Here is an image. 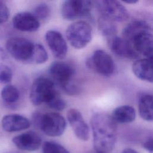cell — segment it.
Instances as JSON below:
<instances>
[{
	"label": "cell",
	"instance_id": "obj_1",
	"mask_svg": "<svg viewBox=\"0 0 153 153\" xmlns=\"http://www.w3.org/2000/svg\"><path fill=\"white\" fill-rule=\"evenodd\" d=\"M91 126L95 151L109 153L117 141L116 123L111 116L105 113H97L91 117Z\"/></svg>",
	"mask_w": 153,
	"mask_h": 153
},
{
	"label": "cell",
	"instance_id": "obj_2",
	"mask_svg": "<svg viewBox=\"0 0 153 153\" xmlns=\"http://www.w3.org/2000/svg\"><path fill=\"white\" fill-rule=\"evenodd\" d=\"M32 122L35 126L51 137L61 136L66 127L65 119L57 112H35L32 115Z\"/></svg>",
	"mask_w": 153,
	"mask_h": 153
},
{
	"label": "cell",
	"instance_id": "obj_3",
	"mask_svg": "<svg viewBox=\"0 0 153 153\" xmlns=\"http://www.w3.org/2000/svg\"><path fill=\"white\" fill-rule=\"evenodd\" d=\"M58 94L52 81L47 78L40 76L33 81L29 97L32 104L38 106L42 103L47 104Z\"/></svg>",
	"mask_w": 153,
	"mask_h": 153
},
{
	"label": "cell",
	"instance_id": "obj_4",
	"mask_svg": "<svg viewBox=\"0 0 153 153\" xmlns=\"http://www.w3.org/2000/svg\"><path fill=\"white\" fill-rule=\"evenodd\" d=\"M66 36L72 47L76 49L83 48L91 40V26L85 21L75 22L68 27Z\"/></svg>",
	"mask_w": 153,
	"mask_h": 153
},
{
	"label": "cell",
	"instance_id": "obj_5",
	"mask_svg": "<svg viewBox=\"0 0 153 153\" xmlns=\"http://www.w3.org/2000/svg\"><path fill=\"white\" fill-rule=\"evenodd\" d=\"M5 47L10 54L16 60L30 63L35 44L25 38L13 37L7 41Z\"/></svg>",
	"mask_w": 153,
	"mask_h": 153
},
{
	"label": "cell",
	"instance_id": "obj_6",
	"mask_svg": "<svg viewBox=\"0 0 153 153\" xmlns=\"http://www.w3.org/2000/svg\"><path fill=\"white\" fill-rule=\"evenodd\" d=\"M95 6L101 16H105L114 22H124L129 16V13L126 8L118 1H97L95 2Z\"/></svg>",
	"mask_w": 153,
	"mask_h": 153
},
{
	"label": "cell",
	"instance_id": "obj_7",
	"mask_svg": "<svg viewBox=\"0 0 153 153\" xmlns=\"http://www.w3.org/2000/svg\"><path fill=\"white\" fill-rule=\"evenodd\" d=\"M93 6V3L91 1L68 0L62 5L61 14L64 19L73 20L88 16Z\"/></svg>",
	"mask_w": 153,
	"mask_h": 153
},
{
	"label": "cell",
	"instance_id": "obj_8",
	"mask_svg": "<svg viewBox=\"0 0 153 153\" xmlns=\"http://www.w3.org/2000/svg\"><path fill=\"white\" fill-rule=\"evenodd\" d=\"M86 65L89 68L105 76H110L114 72L113 59L109 54L102 50L95 51L92 56L87 59Z\"/></svg>",
	"mask_w": 153,
	"mask_h": 153
},
{
	"label": "cell",
	"instance_id": "obj_9",
	"mask_svg": "<svg viewBox=\"0 0 153 153\" xmlns=\"http://www.w3.org/2000/svg\"><path fill=\"white\" fill-rule=\"evenodd\" d=\"M48 72L53 79L63 87L71 82L74 74V69L72 65L66 62L55 61L50 65Z\"/></svg>",
	"mask_w": 153,
	"mask_h": 153
},
{
	"label": "cell",
	"instance_id": "obj_10",
	"mask_svg": "<svg viewBox=\"0 0 153 153\" xmlns=\"http://www.w3.org/2000/svg\"><path fill=\"white\" fill-rule=\"evenodd\" d=\"M106 41L111 50L120 57L134 59L139 56L133 45L124 38L117 35Z\"/></svg>",
	"mask_w": 153,
	"mask_h": 153
},
{
	"label": "cell",
	"instance_id": "obj_11",
	"mask_svg": "<svg viewBox=\"0 0 153 153\" xmlns=\"http://www.w3.org/2000/svg\"><path fill=\"white\" fill-rule=\"evenodd\" d=\"M67 118L75 136L81 140H87L90 129L81 113L76 109H70L67 112Z\"/></svg>",
	"mask_w": 153,
	"mask_h": 153
},
{
	"label": "cell",
	"instance_id": "obj_12",
	"mask_svg": "<svg viewBox=\"0 0 153 153\" xmlns=\"http://www.w3.org/2000/svg\"><path fill=\"white\" fill-rule=\"evenodd\" d=\"M45 38L54 56L59 59H64L68 52V45L61 33L50 30L46 32Z\"/></svg>",
	"mask_w": 153,
	"mask_h": 153
},
{
	"label": "cell",
	"instance_id": "obj_13",
	"mask_svg": "<svg viewBox=\"0 0 153 153\" xmlns=\"http://www.w3.org/2000/svg\"><path fill=\"white\" fill-rule=\"evenodd\" d=\"M12 141L20 150L34 151L39 148L42 139L36 132L29 131L16 136L13 138Z\"/></svg>",
	"mask_w": 153,
	"mask_h": 153
},
{
	"label": "cell",
	"instance_id": "obj_14",
	"mask_svg": "<svg viewBox=\"0 0 153 153\" xmlns=\"http://www.w3.org/2000/svg\"><path fill=\"white\" fill-rule=\"evenodd\" d=\"M13 25L14 27L20 31L35 32L39 29L40 23L33 14L29 12H20L13 17Z\"/></svg>",
	"mask_w": 153,
	"mask_h": 153
},
{
	"label": "cell",
	"instance_id": "obj_15",
	"mask_svg": "<svg viewBox=\"0 0 153 153\" xmlns=\"http://www.w3.org/2000/svg\"><path fill=\"white\" fill-rule=\"evenodd\" d=\"M1 126L7 132H15L28 128L30 126V122L21 115L10 114L2 118Z\"/></svg>",
	"mask_w": 153,
	"mask_h": 153
},
{
	"label": "cell",
	"instance_id": "obj_16",
	"mask_svg": "<svg viewBox=\"0 0 153 153\" xmlns=\"http://www.w3.org/2000/svg\"><path fill=\"white\" fill-rule=\"evenodd\" d=\"M151 29L152 27L147 21L142 19H136L130 22L124 27L123 30V38L131 44L136 36L144 32H150Z\"/></svg>",
	"mask_w": 153,
	"mask_h": 153
},
{
	"label": "cell",
	"instance_id": "obj_17",
	"mask_svg": "<svg viewBox=\"0 0 153 153\" xmlns=\"http://www.w3.org/2000/svg\"><path fill=\"white\" fill-rule=\"evenodd\" d=\"M132 71L140 79L153 82V64L148 59L136 60L132 65Z\"/></svg>",
	"mask_w": 153,
	"mask_h": 153
},
{
	"label": "cell",
	"instance_id": "obj_18",
	"mask_svg": "<svg viewBox=\"0 0 153 153\" xmlns=\"http://www.w3.org/2000/svg\"><path fill=\"white\" fill-rule=\"evenodd\" d=\"M138 54L148 57L153 51V34L144 32L136 36L131 42Z\"/></svg>",
	"mask_w": 153,
	"mask_h": 153
},
{
	"label": "cell",
	"instance_id": "obj_19",
	"mask_svg": "<svg viewBox=\"0 0 153 153\" xmlns=\"http://www.w3.org/2000/svg\"><path fill=\"white\" fill-rule=\"evenodd\" d=\"M111 117L115 123L121 124L133 122L136 118V111L130 105H123L114 109Z\"/></svg>",
	"mask_w": 153,
	"mask_h": 153
},
{
	"label": "cell",
	"instance_id": "obj_20",
	"mask_svg": "<svg viewBox=\"0 0 153 153\" xmlns=\"http://www.w3.org/2000/svg\"><path fill=\"white\" fill-rule=\"evenodd\" d=\"M139 112L140 117L146 121H153V95H142L139 100Z\"/></svg>",
	"mask_w": 153,
	"mask_h": 153
},
{
	"label": "cell",
	"instance_id": "obj_21",
	"mask_svg": "<svg viewBox=\"0 0 153 153\" xmlns=\"http://www.w3.org/2000/svg\"><path fill=\"white\" fill-rule=\"evenodd\" d=\"M114 22L103 16H101L98 20L99 29L106 40L117 36V29Z\"/></svg>",
	"mask_w": 153,
	"mask_h": 153
},
{
	"label": "cell",
	"instance_id": "obj_22",
	"mask_svg": "<svg viewBox=\"0 0 153 153\" xmlns=\"http://www.w3.org/2000/svg\"><path fill=\"white\" fill-rule=\"evenodd\" d=\"M2 100L8 103H13L17 102L20 96L19 91L13 85H7L3 87L1 92Z\"/></svg>",
	"mask_w": 153,
	"mask_h": 153
},
{
	"label": "cell",
	"instance_id": "obj_23",
	"mask_svg": "<svg viewBox=\"0 0 153 153\" xmlns=\"http://www.w3.org/2000/svg\"><path fill=\"white\" fill-rule=\"evenodd\" d=\"M48 56L44 47L39 44H35L34 52L30 63L42 64L47 62Z\"/></svg>",
	"mask_w": 153,
	"mask_h": 153
},
{
	"label": "cell",
	"instance_id": "obj_24",
	"mask_svg": "<svg viewBox=\"0 0 153 153\" xmlns=\"http://www.w3.org/2000/svg\"><path fill=\"white\" fill-rule=\"evenodd\" d=\"M43 153H69V151L60 144L53 142H45L42 145Z\"/></svg>",
	"mask_w": 153,
	"mask_h": 153
},
{
	"label": "cell",
	"instance_id": "obj_25",
	"mask_svg": "<svg viewBox=\"0 0 153 153\" xmlns=\"http://www.w3.org/2000/svg\"><path fill=\"white\" fill-rule=\"evenodd\" d=\"M33 14L38 20H45L47 19L50 14V8L47 4L41 3L35 8Z\"/></svg>",
	"mask_w": 153,
	"mask_h": 153
},
{
	"label": "cell",
	"instance_id": "obj_26",
	"mask_svg": "<svg viewBox=\"0 0 153 153\" xmlns=\"http://www.w3.org/2000/svg\"><path fill=\"white\" fill-rule=\"evenodd\" d=\"M13 77V72L11 68L6 65H0V83L7 84L10 82Z\"/></svg>",
	"mask_w": 153,
	"mask_h": 153
},
{
	"label": "cell",
	"instance_id": "obj_27",
	"mask_svg": "<svg viewBox=\"0 0 153 153\" xmlns=\"http://www.w3.org/2000/svg\"><path fill=\"white\" fill-rule=\"evenodd\" d=\"M47 105L50 108L53 109L56 111H62L66 108V103L65 101L62 97H60L58 94L51 101H50Z\"/></svg>",
	"mask_w": 153,
	"mask_h": 153
},
{
	"label": "cell",
	"instance_id": "obj_28",
	"mask_svg": "<svg viewBox=\"0 0 153 153\" xmlns=\"http://www.w3.org/2000/svg\"><path fill=\"white\" fill-rule=\"evenodd\" d=\"M10 17V10L7 5L0 1V24L6 22Z\"/></svg>",
	"mask_w": 153,
	"mask_h": 153
},
{
	"label": "cell",
	"instance_id": "obj_29",
	"mask_svg": "<svg viewBox=\"0 0 153 153\" xmlns=\"http://www.w3.org/2000/svg\"><path fill=\"white\" fill-rule=\"evenodd\" d=\"M64 91L69 95H76L79 93V88L77 85L74 84L72 82H70L63 87H62Z\"/></svg>",
	"mask_w": 153,
	"mask_h": 153
},
{
	"label": "cell",
	"instance_id": "obj_30",
	"mask_svg": "<svg viewBox=\"0 0 153 153\" xmlns=\"http://www.w3.org/2000/svg\"><path fill=\"white\" fill-rule=\"evenodd\" d=\"M143 148L150 153H153V137L147 139L142 144Z\"/></svg>",
	"mask_w": 153,
	"mask_h": 153
},
{
	"label": "cell",
	"instance_id": "obj_31",
	"mask_svg": "<svg viewBox=\"0 0 153 153\" xmlns=\"http://www.w3.org/2000/svg\"><path fill=\"white\" fill-rule=\"evenodd\" d=\"M121 153H139L135 149H131V148H126L124 149Z\"/></svg>",
	"mask_w": 153,
	"mask_h": 153
},
{
	"label": "cell",
	"instance_id": "obj_32",
	"mask_svg": "<svg viewBox=\"0 0 153 153\" xmlns=\"http://www.w3.org/2000/svg\"><path fill=\"white\" fill-rule=\"evenodd\" d=\"M137 2V0H126V1H123V2L129 4H133L136 3Z\"/></svg>",
	"mask_w": 153,
	"mask_h": 153
},
{
	"label": "cell",
	"instance_id": "obj_33",
	"mask_svg": "<svg viewBox=\"0 0 153 153\" xmlns=\"http://www.w3.org/2000/svg\"><path fill=\"white\" fill-rule=\"evenodd\" d=\"M147 57V59L153 64V51Z\"/></svg>",
	"mask_w": 153,
	"mask_h": 153
},
{
	"label": "cell",
	"instance_id": "obj_34",
	"mask_svg": "<svg viewBox=\"0 0 153 153\" xmlns=\"http://www.w3.org/2000/svg\"><path fill=\"white\" fill-rule=\"evenodd\" d=\"M12 153H19V152H12Z\"/></svg>",
	"mask_w": 153,
	"mask_h": 153
}]
</instances>
